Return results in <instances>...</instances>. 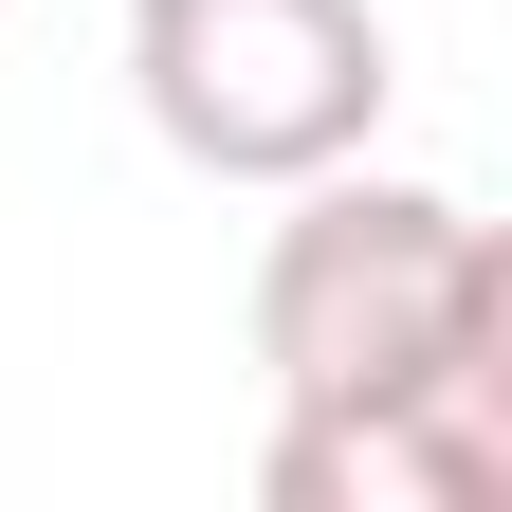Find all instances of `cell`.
<instances>
[{
	"label": "cell",
	"mask_w": 512,
	"mask_h": 512,
	"mask_svg": "<svg viewBox=\"0 0 512 512\" xmlns=\"http://www.w3.org/2000/svg\"><path fill=\"white\" fill-rule=\"evenodd\" d=\"M256 494H275V512H494V494H512V384H366V403H275Z\"/></svg>",
	"instance_id": "cell-3"
},
{
	"label": "cell",
	"mask_w": 512,
	"mask_h": 512,
	"mask_svg": "<svg viewBox=\"0 0 512 512\" xmlns=\"http://www.w3.org/2000/svg\"><path fill=\"white\" fill-rule=\"evenodd\" d=\"M256 366L275 403H366V384H512V238L439 183L311 165L275 256H256Z\"/></svg>",
	"instance_id": "cell-1"
},
{
	"label": "cell",
	"mask_w": 512,
	"mask_h": 512,
	"mask_svg": "<svg viewBox=\"0 0 512 512\" xmlns=\"http://www.w3.org/2000/svg\"><path fill=\"white\" fill-rule=\"evenodd\" d=\"M128 92L202 183H311L384 128V19L366 0H128Z\"/></svg>",
	"instance_id": "cell-2"
}]
</instances>
